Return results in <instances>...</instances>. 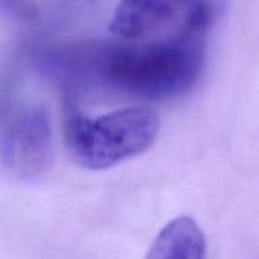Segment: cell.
Masks as SVG:
<instances>
[{
    "mask_svg": "<svg viewBox=\"0 0 259 259\" xmlns=\"http://www.w3.org/2000/svg\"><path fill=\"white\" fill-rule=\"evenodd\" d=\"M119 40L51 48L37 67L69 99L104 92L168 99L189 90L204 64V35Z\"/></svg>",
    "mask_w": 259,
    "mask_h": 259,
    "instance_id": "6da1fadb",
    "label": "cell"
},
{
    "mask_svg": "<svg viewBox=\"0 0 259 259\" xmlns=\"http://www.w3.org/2000/svg\"><path fill=\"white\" fill-rule=\"evenodd\" d=\"M63 132L70 159L84 169L102 171L148 151L157 139L159 117L147 108L85 116L76 101L64 102Z\"/></svg>",
    "mask_w": 259,
    "mask_h": 259,
    "instance_id": "7a4b0ae2",
    "label": "cell"
},
{
    "mask_svg": "<svg viewBox=\"0 0 259 259\" xmlns=\"http://www.w3.org/2000/svg\"><path fill=\"white\" fill-rule=\"evenodd\" d=\"M54 159L52 120L43 104H0V165L22 182L41 179Z\"/></svg>",
    "mask_w": 259,
    "mask_h": 259,
    "instance_id": "3957f363",
    "label": "cell"
},
{
    "mask_svg": "<svg viewBox=\"0 0 259 259\" xmlns=\"http://www.w3.org/2000/svg\"><path fill=\"white\" fill-rule=\"evenodd\" d=\"M213 13L210 0H122L110 32L122 40L206 35Z\"/></svg>",
    "mask_w": 259,
    "mask_h": 259,
    "instance_id": "277c9868",
    "label": "cell"
},
{
    "mask_svg": "<svg viewBox=\"0 0 259 259\" xmlns=\"http://www.w3.org/2000/svg\"><path fill=\"white\" fill-rule=\"evenodd\" d=\"M145 259H206V238L191 217L169 221L156 236Z\"/></svg>",
    "mask_w": 259,
    "mask_h": 259,
    "instance_id": "5b68a950",
    "label": "cell"
}]
</instances>
